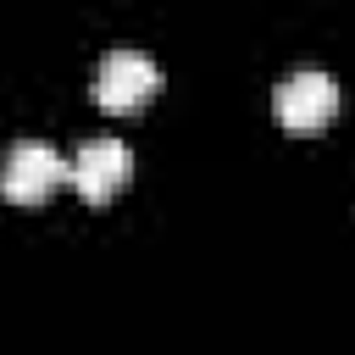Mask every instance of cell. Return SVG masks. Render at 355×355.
<instances>
[{
	"label": "cell",
	"mask_w": 355,
	"mask_h": 355,
	"mask_svg": "<svg viewBox=\"0 0 355 355\" xmlns=\"http://www.w3.org/2000/svg\"><path fill=\"white\" fill-rule=\"evenodd\" d=\"M155 89H161V67H155L144 50H111V55L100 61V78H94L100 111L133 116V111H144V105L155 100Z\"/></svg>",
	"instance_id": "6da1fadb"
},
{
	"label": "cell",
	"mask_w": 355,
	"mask_h": 355,
	"mask_svg": "<svg viewBox=\"0 0 355 355\" xmlns=\"http://www.w3.org/2000/svg\"><path fill=\"white\" fill-rule=\"evenodd\" d=\"M61 183H72V161L50 144H17L0 166V194L11 205H44Z\"/></svg>",
	"instance_id": "7a4b0ae2"
},
{
	"label": "cell",
	"mask_w": 355,
	"mask_h": 355,
	"mask_svg": "<svg viewBox=\"0 0 355 355\" xmlns=\"http://www.w3.org/2000/svg\"><path fill=\"white\" fill-rule=\"evenodd\" d=\"M272 116H277L288 133H322V128L338 116V83H333L327 72H294V78L277 83Z\"/></svg>",
	"instance_id": "3957f363"
},
{
	"label": "cell",
	"mask_w": 355,
	"mask_h": 355,
	"mask_svg": "<svg viewBox=\"0 0 355 355\" xmlns=\"http://www.w3.org/2000/svg\"><path fill=\"white\" fill-rule=\"evenodd\" d=\"M133 161H128V144L122 139H89L72 161V189L89 200V205H105L122 183H128Z\"/></svg>",
	"instance_id": "277c9868"
}]
</instances>
